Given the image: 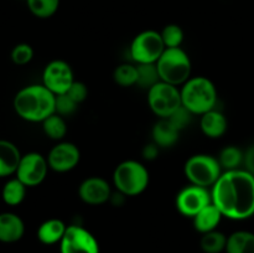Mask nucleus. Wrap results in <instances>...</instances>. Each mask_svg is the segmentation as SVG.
<instances>
[{
    "instance_id": "obj_1",
    "label": "nucleus",
    "mask_w": 254,
    "mask_h": 253,
    "mask_svg": "<svg viewBox=\"0 0 254 253\" xmlns=\"http://www.w3.org/2000/svg\"><path fill=\"white\" fill-rule=\"evenodd\" d=\"M211 196L223 217L247 220L254 215V175L246 169L223 171L211 188Z\"/></svg>"
},
{
    "instance_id": "obj_2",
    "label": "nucleus",
    "mask_w": 254,
    "mask_h": 253,
    "mask_svg": "<svg viewBox=\"0 0 254 253\" xmlns=\"http://www.w3.org/2000/svg\"><path fill=\"white\" fill-rule=\"evenodd\" d=\"M56 96L44 84H29L15 94L12 107L17 116L30 123H42L55 113Z\"/></svg>"
},
{
    "instance_id": "obj_3",
    "label": "nucleus",
    "mask_w": 254,
    "mask_h": 253,
    "mask_svg": "<svg viewBox=\"0 0 254 253\" xmlns=\"http://www.w3.org/2000/svg\"><path fill=\"white\" fill-rule=\"evenodd\" d=\"M181 104L192 114L202 116L215 109L217 89L210 78L203 76L190 77L180 87Z\"/></svg>"
},
{
    "instance_id": "obj_4",
    "label": "nucleus",
    "mask_w": 254,
    "mask_h": 253,
    "mask_svg": "<svg viewBox=\"0 0 254 253\" xmlns=\"http://www.w3.org/2000/svg\"><path fill=\"white\" fill-rule=\"evenodd\" d=\"M148 169L136 160H124L117 165L113 173V184L117 190L126 196H138L149 185Z\"/></svg>"
},
{
    "instance_id": "obj_5",
    "label": "nucleus",
    "mask_w": 254,
    "mask_h": 253,
    "mask_svg": "<svg viewBox=\"0 0 254 253\" xmlns=\"http://www.w3.org/2000/svg\"><path fill=\"white\" fill-rule=\"evenodd\" d=\"M160 81L173 86H183L191 76V60L181 47L165 49L156 61Z\"/></svg>"
},
{
    "instance_id": "obj_6",
    "label": "nucleus",
    "mask_w": 254,
    "mask_h": 253,
    "mask_svg": "<svg viewBox=\"0 0 254 253\" xmlns=\"http://www.w3.org/2000/svg\"><path fill=\"white\" fill-rule=\"evenodd\" d=\"M184 173L190 184L212 188L223 173L218 159L210 154H195L186 160Z\"/></svg>"
},
{
    "instance_id": "obj_7",
    "label": "nucleus",
    "mask_w": 254,
    "mask_h": 253,
    "mask_svg": "<svg viewBox=\"0 0 254 253\" xmlns=\"http://www.w3.org/2000/svg\"><path fill=\"white\" fill-rule=\"evenodd\" d=\"M165 49L160 32L145 30L139 32L130 42L129 54L136 64L156 63Z\"/></svg>"
},
{
    "instance_id": "obj_8",
    "label": "nucleus",
    "mask_w": 254,
    "mask_h": 253,
    "mask_svg": "<svg viewBox=\"0 0 254 253\" xmlns=\"http://www.w3.org/2000/svg\"><path fill=\"white\" fill-rule=\"evenodd\" d=\"M148 104L151 112L159 118H169L183 106L180 88L160 81L148 91Z\"/></svg>"
},
{
    "instance_id": "obj_9",
    "label": "nucleus",
    "mask_w": 254,
    "mask_h": 253,
    "mask_svg": "<svg viewBox=\"0 0 254 253\" xmlns=\"http://www.w3.org/2000/svg\"><path fill=\"white\" fill-rule=\"evenodd\" d=\"M49 169L47 158L36 151H30L20 159L15 178L19 179L26 188H34L44 183Z\"/></svg>"
},
{
    "instance_id": "obj_10",
    "label": "nucleus",
    "mask_w": 254,
    "mask_h": 253,
    "mask_svg": "<svg viewBox=\"0 0 254 253\" xmlns=\"http://www.w3.org/2000/svg\"><path fill=\"white\" fill-rule=\"evenodd\" d=\"M212 203L211 190L197 185L185 186L178 192L175 198V206L179 212L185 217L193 218L202 208Z\"/></svg>"
},
{
    "instance_id": "obj_11",
    "label": "nucleus",
    "mask_w": 254,
    "mask_h": 253,
    "mask_svg": "<svg viewBox=\"0 0 254 253\" xmlns=\"http://www.w3.org/2000/svg\"><path fill=\"white\" fill-rule=\"evenodd\" d=\"M60 252L99 253V243L87 228L79 225H69L60 242Z\"/></svg>"
},
{
    "instance_id": "obj_12",
    "label": "nucleus",
    "mask_w": 254,
    "mask_h": 253,
    "mask_svg": "<svg viewBox=\"0 0 254 253\" xmlns=\"http://www.w3.org/2000/svg\"><path fill=\"white\" fill-rule=\"evenodd\" d=\"M73 81V71L64 60H52L42 72V84L55 96L66 93Z\"/></svg>"
},
{
    "instance_id": "obj_13",
    "label": "nucleus",
    "mask_w": 254,
    "mask_h": 253,
    "mask_svg": "<svg viewBox=\"0 0 254 253\" xmlns=\"http://www.w3.org/2000/svg\"><path fill=\"white\" fill-rule=\"evenodd\" d=\"M81 151L78 146L69 141H60L50 150L47 163L51 170L56 173H67L78 165Z\"/></svg>"
},
{
    "instance_id": "obj_14",
    "label": "nucleus",
    "mask_w": 254,
    "mask_h": 253,
    "mask_svg": "<svg viewBox=\"0 0 254 253\" xmlns=\"http://www.w3.org/2000/svg\"><path fill=\"white\" fill-rule=\"evenodd\" d=\"M112 189L108 181L99 176L87 178L78 188V196L84 203L92 206L103 205L111 200Z\"/></svg>"
},
{
    "instance_id": "obj_15",
    "label": "nucleus",
    "mask_w": 254,
    "mask_h": 253,
    "mask_svg": "<svg viewBox=\"0 0 254 253\" xmlns=\"http://www.w3.org/2000/svg\"><path fill=\"white\" fill-rule=\"evenodd\" d=\"M25 223L14 212L0 213V242L15 243L24 237Z\"/></svg>"
},
{
    "instance_id": "obj_16",
    "label": "nucleus",
    "mask_w": 254,
    "mask_h": 253,
    "mask_svg": "<svg viewBox=\"0 0 254 253\" xmlns=\"http://www.w3.org/2000/svg\"><path fill=\"white\" fill-rule=\"evenodd\" d=\"M22 154L14 143L0 139V179L15 175Z\"/></svg>"
},
{
    "instance_id": "obj_17",
    "label": "nucleus",
    "mask_w": 254,
    "mask_h": 253,
    "mask_svg": "<svg viewBox=\"0 0 254 253\" xmlns=\"http://www.w3.org/2000/svg\"><path fill=\"white\" fill-rule=\"evenodd\" d=\"M200 128L201 131L205 134L207 138L218 139L227 131L228 122L225 114L221 113L217 109L206 112L200 118Z\"/></svg>"
},
{
    "instance_id": "obj_18",
    "label": "nucleus",
    "mask_w": 254,
    "mask_h": 253,
    "mask_svg": "<svg viewBox=\"0 0 254 253\" xmlns=\"http://www.w3.org/2000/svg\"><path fill=\"white\" fill-rule=\"evenodd\" d=\"M179 135H180V130H178L168 118H160L151 129L153 143H155L159 148L174 146L178 143Z\"/></svg>"
},
{
    "instance_id": "obj_19",
    "label": "nucleus",
    "mask_w": 254,
    "mask_h": 253,
    "mask_svg": "<svg viewBox=\"0 0 254 253\" xmlns=\"http://www.w3.org/2000/svg\"><path fill=\"white\" fill-rule=\"evenodd\" d=\"M67 230L66 223L60 218H50L44 221L37 228V238L41 243L47 246L61 242Z\"/></svg>"
},
{
    "instance_id": "obj_20",
    "label": "nucleus",
    "mask_w": 254,
    "mask_h": 253,
    "mask_svg": "<svg viewBox=\"0 0 254 253\" xmlns=\"http://www.w3.org/2000/svg\"><path fill=\"white\" fill-rule=\"evenodd\" d=\"M222 217L221 211L213 203H210L192 218L193 227L201 235L211 232V231L217 230V226L220 225Z\"/></svg>"
},
{
    "instance_id": "obj_21",
    "label": "nucleus",
    "mask_w": 254,
    "mask_h": 253,
    "mask_svg": "<svg viewBox=\"0 0 254 253\" xmlns=\"http://www.w3.org/2000/svg\"><path fill=\"white\" fill-rule=\"evenodd\" d=\"M226 253H254V233L236 231L227 237Z\"/></svg>"
},
{
    "instance_id": "obj_22",
    "label": "nucleus",
    "mask_w": 254,
    "mask_h": 253,
    "mask_svg": "<svg viewBox=\"0 0 254 253\" xmlns=\"http://www.w3.org/2000/svg\"><path fill=\"white\" fill-rule=\"evenodd\" d=\"M26 186L17 178L9 179L1 190V198L7 206H19L26 196Z\"/></svg>"
},
{
    "instance_id": "obj_23",
    "label": "nucleus",
    "mask_w": 254,
    "mask_h": 253,
    "mask_svg": "<svg viewBox=\"0 0 254 253\" xmlns=\"http://www.w3.org/2000/svg\"><path fill=\"white\" fill-rule=\"evenodd\" d=\"M217 159L222 170H236V169H240V166L243 164L245 153L237 146L228 145L220 151Z\"/></svg>"
},
{
    "instance_id": "obj_24",
    "label": "nucleus",
    "mask_w": 254,
    "mask_h": 253,
    "mask_svg": "<svg viewBox=\"0 0 254 253\" xmlns=\"http://www.w3.org/2000/svg\"><path fill=\"white\" fill-rule=\"evenodd\" d=\"M42 130L45 135L52 140H62L67 134V124L64 117L54 113L42 122Z\"/></svg>"
},
{
    "instance_id": "obj_25",
    "label": "nucleus",
    "mask_w": 254,
    "mask_h": 253,
    "mask_svg": "<svg viewBox=\"0 0 254 253\" xmlns=\"http://www.w3.org/2000/svg\"><path fill=\"white\" fill-rule=\"evenodd\" d=\"M227 237L221 231L215 230L203 233L201 237L200 246L203 253H221L226 250Z\"/></svg>"
},
{
    "instance_id": "obj_26",
    "label": "nucleus",
    "mask_w": 254,
    "mask_h": 253,
    "mask_svg": "<svg viewBox=\"0 0 254 253\" xmlns=\"http://www.w3.org/2000/svg\"><path fill=\"white\" fill-rule=\"evenodd\" d=\"M136 71H138V79H136V86L140 88L149 89L160 82L158 67L156 63H140L136 64Z\"/></svg>"
},
{
    "instance_id": "obj_27",
    "label": "nucleus",
    "mask_w": 254,
    "mask_h": 253,
    "mask_svg": "<svg viewBox=\"0 0 254 253\" xmlns=\"http://www.w3.org/2000/svg\"><path fill=\"white\" fill-rule=\"evenodd\" d=\"M61 0H26L29 11L39 19H49L54 16L60 7Z\"/></svg>"
},
{
    "instance_id": "obj_28",
    "label": "nucleus",
    "mask_w": 254,
    "mask_h": 253,
    "mask_svg": "<svg viewBox=\"0 0 254 253\" xmlns=\"http://www.w3.org/2000/svg\"><path fill=\"white\" fill-rule=\"evenodd\" d=\"M113 79L117 84L122 87H131L136 84L138 71L136 66L130 63H122L116 67L113 72Z\"/></svg>"
},
{
    "instance_id": "obj_29",
    "label": "nucleus",
    "mask_w": 254,
    "mask_h": 253,
    "mask_svg": "<svg viewBox=\"0 0 254 253\" xmlns=\"http://www.w3.org/2000/svg\"><path fill=\"white\" fill-rule=\"evenodd\" d=\"M161 39L166 49L181 47L184 41V30L178 24H168L160 31Z\"/></svg>"
},
{
    "instance_id": "obj_30",
    "label": "nucleus",
    "mask_w": 254,
    "mask_h": 253,
    "mask_svg": "<svg viewBox=\"0 0 254 253\" xmlns=\"http://www.w3.org/2000/svg\"><path fill=\"white\" fill-rule=\"evenodd\" d=\"M10 59L17 66H25L34 59V49L31 45L25 44V42L15 45L10 52Z\"/></svg>"
},
{
    "instance_id": "obj_31",
    "label": "nucleus",
    "mask_w": 254,
    "mask_h": 253,
    "mask_svg": "<svg viewBox=\"0 0 254 253\" xmlns=\"http://www.w3.org/2000/svg\"><path fill=\"white\" fill-rule=\"evenodd\" d=\"M78 108V104L69 98L66 93L56 96V102H55V113L60 114L62 117L72 116Z\"/></svg>"
},
{
    "instance_id": "obj_32",
    "label": "nucleus",
    "mask_w": 254,
    "mask_h": 253,
    "mask_svg": "<svg viewBox=\"0 0 254 253\" xmlns=\"http://www.w3.org/2000/svg\"><path fill=\"white\" fill-rule=\"evenodd\" d=\"M169 121L170 123L175 126L178 130H184L189 124L191 123V119H192V113L190 111L185 108L184 106H181L180 108L176 109L170 117H169Z\"/></svg>"
},
{
    "instance_id": "obj_33",
    "label": "nucleus",
    "mask_w": 254,
    "mask_h": 253,
    "mask_svg": "<svg viewBox=\"0 0 254 253\" xmlns=\"http://www.w3.org/2000/svg\"><path fill=\"white\" fill-rule=\"evenodd\" d=\"M66 94L69 98L73 99L77 104H79L82 103V102L86 101L87 97H88V87H87L83 82L76 81V79H74L73 83H72L71 87L68 88V91L66 92Z\"/></svg>"
},
{
    "instance_id": "obj_34",
    "label": "nucleus",
    "mask_w": 254,
    "mask_h": 253,
    "mask_svg": "<svg viewBox=\"0 0 254 253\" xmlns=\"http://www.w3.org/2000/svg\"><path fill=\"white\" fill-rule=\"evenodd\" d=\"M243 164L246 166V170L250 171L252 175H254V144L248 146L247 150L245 151V160Z\"/></svg>"
},
{
    "instance_id": "obj_35",
    "label": "nucleus",
    "mask_w": 254,
    "mask_h": 253,
    "mask_svg": "<svg viewBox=\"0 0 254 253\" xmlns=\"http://www.w3.org/2000/svg\"><path fill=\"white\" fill-rule=\"evenodd\" d=\"M159 146L155 143H150L148 145L144 146L143 149V156L146 160H154L156 159V156L159 155Z\"/></svg>"
}]
</instances>
